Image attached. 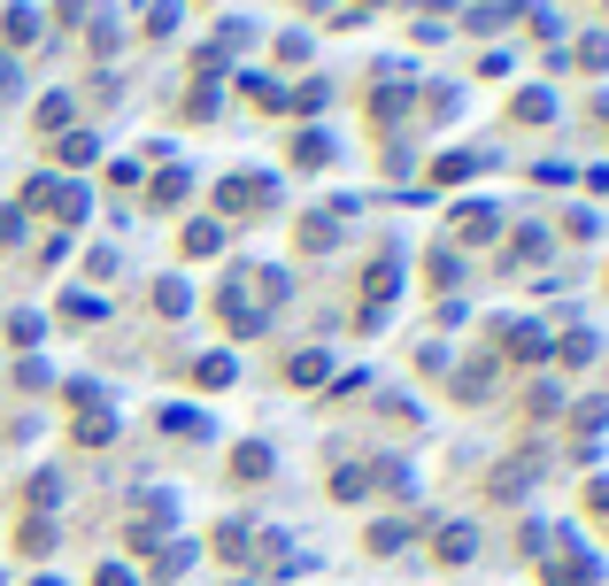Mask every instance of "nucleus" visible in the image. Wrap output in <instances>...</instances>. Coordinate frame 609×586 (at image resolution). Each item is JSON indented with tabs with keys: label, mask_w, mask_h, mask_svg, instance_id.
<instances>
[{
	"label": "nucleus",
	"mask_w": 609,
	"mask_h": 586,
	"mask_svg": "<svg viewBox=\"0 0 609 586\" xmlns=\"http://www.w3.org/2000/svg\"><path fill=\"white\" fill-rule=\"evenodd\" d=\"M16 209H39V216H54V224H85L93 193H85L78 178H54V170H39V178H23V201H16Z\"/></svg>",
	"instance_id": "nucleus-1"
},
{
	"label": "nucleus",
	"mask_w": 609,
	"mask_h": 586,
	"mask_svg": "<svg viewBox=\"0 0 609 586\" xmlns=\"http://www.w3.org/2000/svg\"><path fill=\"white\" fill-rule=\"evenodd\" d=\"M286 162H302V170H324V162H332V140H324V132H286Z\"/></svg>",
	"instance_id": "nucleus-16"
},
{
	"label": "nucleus",
	"mask_w": 609,
	"mask_h": 586,
	"mask_svg": "<svg viewBox=\"0 0 609 586\" xmlns=\"http://www.w3.org/2000/svg\"><path fill=\"white\" fill-rule=\"evenodd\" d=\"M224 247V224H185V255H216Z\"/></svg>",
	"instance_id": "nucleus-33"
},
{
	"label": "nucleus",
	"mask_w": 609,
	"mask_h": 586,
	"mask_svg": "<svg viewBox=\"0 0 609 586\" xmlns=\"http://www.w3.org/2000/svg\"><path fill=\"white\" fill-rule=\"evenodd\" d=\"M62 324H78V332L101 324V301H93V293H62Z\"/></svg>",
	"instance_id": "nucleus-28"
},
{
	"label": "nucleus",
	"mask_w": 609,
	"mask_h": 586,
	"mask_svg": "<svg viewBox=\"0 0 609 586\" xmlns=\"http://www.w3.org/2000/svg\"><path fill=\"white\" fill-rule=\"evenodd\" d=\"M595 355H602V340H595V332H587V324H579V332H564V347H556V355H548V363H564V371H587V363H595Z\"/></svg>",
	"instance_id": "nucleus-15"
},
{
	"label": "nucleus",
	"mask_w": 609,
	"mask_h": 586,
	"mask_svg": "<svg viewBox=\"0 0 609 586\" xmlns=\"http://www.w3.org/2000/svg\"><path fill=\"white\" fill-rule=\"evenodd\" d=\"M486 162H494V154H478V146H456V154H440V162L425 170V193H440V185H463V178H478ZM425 193H417V201H425Z\"/></svg>",
	"instance_id": "nucleus-5"
},
{
	"label": "nucleus",
	"mask_w": 609,
	"mask_h": 586,
	"mask_svg": "<svg viewBox=\"0 0 609 586\" xmlns=\"http://www.w3.org/2000/svg\"><path fill=\"white\" fill-rule=\"evenodd\" d=\"M62 402H70V410H101V386H93V378H70Z\"/></svg>",
	"instance_id": "nucleus-39"
},
{
	"label": "nucleus",
	"mask_w": 609,
	"mask_h": 586,
	"mask_svg": "<svg viewBox=\"0 0 609 586\" xmlns=\"http://www.w3.org/2000/svg\"><path fill=\"white\" fill-rule=\"evenodd\" d=\"M294 240H302L308 255H332V247H339V216H302Z\"/></svg>",
	"instance_id": "nucleus-17"
},
{
	"label": "nucleus",
	"mask_w": 609,
	"mask_h": 586,
	"mask_svg": "<svg viewBox=\"0 0 609 586\" xmlns=\"http://www.w3.org/2000/svg\"><path fill=\"white\" fill-rule=\"evenodd\" d=\"M409 540H417V525H402V517H386V525H371V540H363V548H371V556H402Z\"/></svg>",
	"instance_id": "nucleus-18"
},
{
	"label": "nucleus",
	"mask_w": 609,
	"mask_h": 586,
	"mask_svg": "<svg viewBox=\"0 0 609 586\" xmlns=\"http://www.w3.org/2000/svg\"><path fill=\"white\" fill-rule=\"evenodd\" d=\"M456 232H463V240H494V232H501V209H494V201H463Z\"/></svg>",
	"instance_id": "nucleus-13"
},
{
	"label": "nucleus",
	"mask_w": 609,
	"mask_h": 586,
	"mask_svg": "<svg viewBox=\"0 0 609 586\" xmlns=\"http://www.w3.org/2000/svg\"><path fill=\"white\" fill-rule=\"evenodd\" d=\"M185 185H193V178H185V170H177V162H170V170H162V178H154V201H162V209H177V201H185Z\"/></svg>",
	"instance_id": "nucleus-32"
},
{
	"label": "nucleus",
	"mask_w": 609,
	"mask_h": 586,
	"mask_svg": "<svg viewBox=\"0 0 609 586\" xmlns=\"http://www.w3.org/2000/svg\"><path fill=\"white\" fill-rule=\"evenodd\" d=\"M425 279L448 293V286H463V263H456V247H433V263H425Z\"/></svg>",
	"instance_id": "nucleus-27"
},
{
	"label": "nucleus",
	"mask_w": 609,
	"mask_h": 586,
	"mask_svg": "<svg viewBox=\"0 0 609 586\" xmlns=\"http://www.w3.org/2000/svg\"><path fill=\"white\" fill-rule=\"evenodd\" d=\"M501 347H509L517 363H548V355H556L548 324H501Z\"/></svg>",
	"instance_id": "nucleus-7"
},
{
	"label": "nucleus",
	"mask_w": 609,
	"mask_h": 586,
	"mask_svg": "<svg viewBox=\"0 0 609 586\" xmlns=\"http://www.w3.org/2000/svg\"><path fill=\"white\" fill-rule=\"evenodd\" d=\"M16 386H23V394H47V386H54V371H47L39 355H23V363H16Z\"/></svg>",
	"instance_id": "nucleus-34"
},
{
	"label": "nucleus",
	"mask_w": 609,
	"mask_h": 586,
	"mask_svg": "<svg viewBox=\"0 0 609 586\" xmlns=\"http://www.w3.org/2000/svg\"><path fill=\"white\" fill-rule=\"evenodd\" d=\"M548 117H556V93H540V85L509 101V124H548Z\"/></svg>",
	"instance_id": "nucleus-22"
},
{
	"label": "nucleus",
	"mask_w": 609,
	"mask_h": 586,
	"mask_svg": "<svg viewBox=\"0 0 609 586\" xmlns=\"http://www.w3.org/2000/svg\"><path fill=\"white\" fill-rule=\"evenodd\" d=\"M525 410H532V417H556V410H564V386H532Z\"/></svg>",
	"instance_id": "nucleus-40"
},
{
	"label": "nucleus",
	"mask_w": 609,
	"mask_h": 586,
	"mask_svg": "<svg viewBox=\"0 0 609 586\" xmlns=\"http://www.w3.org/2000/svg\"><path fill=\"white\" fill-rule=\"evenodd\" d=\"M216 556H224V564H240V556H247V525H240V517H232V525H216Z\"/></svg>",
	"instance_id": "nucleus-37"
},
{
	"label": "nucleus",
	"mask_w": 609,
	"mask_h": 586,
	"mask_svg": "<svg viewBox=\"0 0 609 586\" xmlns=\"http://www.w3.org/2000/svg\"><path fill=\"white\" fill-rule=\"evenodd\" d=\"M16 548H23V556H47V548H54V525H47V517H31V525L16 533Z\"/></svg>",
	"instance_id": "nucleus-36"
},
{
	"label": "nucleus",
	"mask_w": 609,
	"mask_h": 586,
	"mask_svg": "<svg viewBox=\"0 0 609 586\" xmlns=\"http://www.w3.org/2000/svg\"><path fill=\"white\" fill-rule=\"evenodd\" d=\"M78 447H109V440H116V417H101V410H85V417H78Z\"/></svg>",
	"instance_id": "nucleus-25"
},
{
	"label": "nucleus",
	"mask_w": 609,
	"mask_h": 586,
	"mask_svg": "<svg viewBox=\"0 0 609 586\" xmlns=\"http://www.w3.org/2000/svg\"><path fill=\"white\" fill-rule=\"evenodd\" d=\"M394 293H402V263H394V255H378V263L363 271V309H386Z\"/></svg>",
	"instance_id": "nucleus-11"
},
{
	"label": "nucleus",
	"mask_w": 609,
	"mask_h": 586,
	"mask_svg": "<svg viewBox=\"0 0 609 586\" xmlns=\"http://www.w3.org/2000/svg\"><path fill=\"white\" fill-rule=\"evenodd\" d=\"M93 586H132V572H124V564H101V572H93Z\"/></svg>",
	"instance_id": "nucleus-46"
},
{
	"label": "nucleus",
	"mask_w": 609,
	"mask_h": 586,
	"mask_svg": "<svg viewBox=\"0 0 609 586\" xmlns=\"http://www.w3.org/2000/svg\"><path fill=\"white\" fill-rule=\"evenodd\" d=\"M371 494V471H332V502H363Z\"/></svg>",
	"instance_id": "nucleus-35"
},
{
	"label": "nucleus",
	"mask_w": 609,
	"mask_h": 586,
	"mask_svg": "<svg viewBox=\"0 0 609 586\" xmlns=\"http://www.w3.org/2000/svg\"><path fill=\"white\" fill-rule=\"evenodd\" d=\"M185 309H193V293L177 286V279H154V316H170V324H177Z\"/></svg>",
	"instance_id": "nucleus-24"
},
{
	"label": "nucleus",
	"mask_w": 609,
	"mask_h": 586,
	"mask_svg": "<svg viewBox=\"0 0 609 586\" xmlns=\"http://www.w3.org/2000/svg\"><path fill=\"white\" fill-rule=\"evenodd\" d=\"M324 378H332V355H324V347H302V355H286V386H294V394H316Z\"/></svg>",
	"instance_id": "nucleus-9"
},
{
	"label": "nucleus",
	"mask_w": 609,
	"mask_h": 586,
	"mask_svg": "<svg viewBox=\"0 0 609 586\" xmlns=\"http://www.w3.org/2000/svg\"><path fill=\"white\" fill-rule=\"evenodd\" d=\"M548 247H556L548 224H517V232H509V263H548Z\"/></svg>",
	"instance_id": "nucleus-14"
},
{
	"label": "nucleus",
	"mask_w": 609,
	"mask_h": 586,
	"mask_svg": "<svg viewBox=\"0 0 609 586\" xmlns=\"http://www.w3.org/2000/svg\"><path fill=\"white\" fill-rule=\"evenodd\" d=\"M579 62H587V70H609V31H587V39H579Z\"/></svg>",
	"instance_id": "nucleus-38"
},
{
	"label": "nucleus",
	"mask_w": 609,
	"mask_h": 586,
	"mask_svg": "<svg viewBox=\"0 0 609 586\" xmlns=\"http://www.w3.org/2000/svg\"><path fill=\"white\" fill-rule=\"evenodd\" d=\"M478 556V525H440V540H433V564L440 572H463Z\"/></svg>",
	"instance_id": "nucleus-6"
},
{
	"label": "nucleus",
	"mask_w": 609,
	"mask_h": 586,
	"mask_svg": "<svg viewBox=\"0 0 609 586\" xmlns=\"http://www.w3.org/2000/svg\"><path fill=\"white\" fill-rule=\"evenodd\" d=\"M224 471H232V478H240V486H263V478H271V471H278V455H271V447H263V440H240V447H232V463H224Z\"/></svg>",
	"instance_id": "nucleus-8"
},
{
	"label": "nucleus",
	"mask_w": 609,
	"mask_h": 586,
	"mask_svg": "<svg viewBox=\"0 0 609 586\" xmlns=\"http://www.w3.org/2000/svg\"><path fill=\"white\" fill-rule=\"evenodd\" d=\"M564 232H571V240H595L602 224H595V209H571V216H564Z\"/></svg>",
	"instance_id": "nucleus-43"
},
{
	"label": "nucleus",
	"mask_w": 609,
	"mask_h": 586,
	"mask_svg": "<svg viewBox=\"0 0 609 586\" xmlns=\"http://www.w3.org/2000/svg\"><path fill=\"white\" fill-rule=\"evenodd\" d=\"M602 286H609V271H602Z\"/></svg>",
	"instance_id": "nucleus-48"
},
{
	"label": "nucleus",
	"mask_w": 609,
	"mask_h": 586,
	"mask_svg": "<svg viewBox=\"0 0 609 586\" xmlns=\"http://www.w3.org/2000/svg\"><path fill=\"white\" fill-rule=\"evenodd\" d=\"M23 232H31L23 209H0V247H23Z\"/></svg>",
	"instance_id": "nucleus-41"
},
{
	"label": "nucleus",
	"mask_w": 609,
	"mask_h": 586,
	"mask_svg": "<svg viewBox=\"0 0 609 586\" xmlns=\"http://www.w3.org/2000/svg\"><path fill=\"white\" fill-rule=\"evenodd\" d=\"M216 209H224V216H263V209H271V178H263V170L224 178V185H216Z\"/></svg>",
	"instance_id": "nucleus-3"
},
{
	"label": "nucleus",
	"mask_w": 609,
	"mask_h": 586,
	"mask_svg": "<svg viewBox=\"0 0 609 586\" xmlns=\"http://www.w3.org/2000/svg\"><path fill=\"white\" fill-rule=\"evenodd\" d=\"M31 124L47 132V124H70V93H39V109H31Z\"/></svg>",
	"instance_id": "nucleus-31"
},
{
	"label": "nucleus",
	"mask_w": 609,
	"mask_h": 586,
	"mask_svg": "<svg viewBox=\"0 0 609 586\" xmlns=\"http://www.w3.org/2000/svg\"><path fill=\"white\" fill-rule=\"evenodd\" d=\"M185 378H193V386H201V394H224V386H232V378H240V355H201V363H193V371H185Z\"/></svg>",
	"instance_id": "nucleus-12"
},
{
	"label": "nucleus",
	"mask_w": 609,
	"mask_h": 586,
	"mask_svg": "<svg viewBox=\"0 0 609 586\" xmlns=\"http://www.w3.org/2000/svg\"><path fill=\"white\" fill-rule=\"evenodd\" d=\"M532 478H540V463H532V455H517V463H494V471H486V502H509V509H517V502L532 494Z\"/></svg>",
	"instance_id": "nucleus-4"
},
{
	"label": "nucleus",
	"mask_w": 609,
	"mask_h": 586,
	"mask_svg": "<svg viewBox=\"0 0 609 586\" xmlns=\"http://www.w3.org/2000/svg\"><path fill=\"white\" fill-rule=\"evenodd\" d=\"M278 62H308V39H302V31H278Z\"/></svg>",
	"instance_id": "nucleus-44"
},
{
	"label": "nucleus",
	"mask_w": 609,
	"mask_h": 586,
	"mask_svg": "<svg viewBox=\"0 0 609 586\" xmlns=\"http://www.w3.org/2000/svg\"><path fill=\"white\" fill-rule=\"evenodd\" d=\"M148 31H154V39H170V31H177V0H154V16H148Z\"/></svg>",
	"instance_id": "nucleus-42"
},
{
	"label": "nucleus",
	"mask_w": 609,
	"mask_h": 586,
	"mask_svg": "<svg viewBox=\"0 0 609 586\" xmlns=\"http://www.w3.org/2000/svg\"><path fill=\"white\" fill-rule=\"evenodd\" d=\"M216 324H224L232 340H263V332H271V316H263L255 301H240V271L224 279V293H216Z\"/></svg>",
	"instance_id": "nucleus-2"
},
{
	"label": "nucleus",
	"mask_w": 609,
	"mask_h": 586,
	"mask_svg": "<svg viewBox=\"0 0 609 586\" xmlns=\"http://www.w3.org/2000/svg\"><path fill=\"white\" fill-rule=\"evenodd\" d=\"M587 509H595V517H609V478H595V486H587Z\"/></svg>",
	"instance_id": "nucleus-45"
},
{
	"label": "nucleus",
	"mask_w": 609,
	"mask_h": 586,
	"mask_svg": "<svg viewBox=\"0 0 609 586\" xmlns=\"http://www.w3.org/2000/svg\"><path fill=\"white\" fill-rule=\"evenodd\" d=\"M93 154H101V140H93V132H62V140H54V162H62V170H85Z\"/></svg>",
	"instance_id": "nucleus-20"
},
{
	"label": "nucleus",
	"mask_w": 609,
	"mask_h": 586,
	"mask_svg": "<svg viewBox=\"0 0 609 586\" xmlns=\"http://www.w3.org/2000/svg\"><path fill=\"white\" fill-rule=\"evenodd\" d=\"M494 371H501L494 355H470V363L456 371V386H448V394H456V402H486V394H494Z\"/></svg>",
	"instance_id": "nucleus-10"
},
{
	"label": "nucleus",
	"mask_w": 609,
	"mask_h": 586,
	"mask_svg": "<svg viewBox=\"0 0 609 586\" xmlns=\"http://www.w3.org/2000/svg\"><path fill=\"white\" fill-rule=\"evenodd\" d=\"M0 39H8V47H31V39H39V16H31V8L16 0V8L0 16Z\"/></svg>",
	"instance_id": "nucleus-23"
},
{
	"label": "nucleus",
	"mask_w": 609,
	"mask_h": 586,
	"mask_svg": "<svg viewBox=\"0 0 609 586\" xmlns=\"http://www.w3.org/2000/svg\"><path fill=\"white\" fill-rule=\"evenodd\" d=\"M517 8H525V0H478V8L463 16V31H501V23H509Z\"/></svg>",
	"instance_id": "nucleus-21"
},
{
	"label": "nucleus",
	"mask_w": 609,
	"mask_h": 586,
	"mask_svg": "<svg viewBox=\"0 0 609 586\" xmlns=\"http://www.w3.org/2000/svg\"><path fill=\"white\" fill-rule=\"evenodd\" d=\"M402 117H409V93H402V85L371 93V124H402Z\"/></svg>",
	"instance_id": "nucleus-26"
},
{
	"label": "nucleus",
	"mask_w": 609,
	"mask_h": 586,
	"mask_svg": "<svg viewBox=\"0 0 609 586\" xmlns=\"http://www.w3.org/2000/svg\"><path fill=\"white\" fill-rule=\"evenodd\" d=\"M602 425H609V394H595V402L571 410V433H602Z\"/></svg>",
	"instance_id": "nucleus-30"
},
{
	"label": "nucleus",
	"mask_w": 609,
	"mask_h": 586,
	"mask_svg": "<svg viewBox=\"0 0 609 586\" xmlns=\"http://www.w3.org/2000/svg\"><path fill=\"white\" fill-rule=\"evenodd\" d=\"M154 425H162V433H185V440H209V417H201V410H177V402H162Z\"/></svg>",
	"instance_id": "nucleus-19"
},
{
	"label": "nucleus",
	"mask_w": 609,
	"mask_h": 586,
	"mask_svg": "<svg viewBox=\"0 0 609 586\" xmlns=\"http://www.w3.org/2000/svg\"><path fill=\"white\" fill-rule=\"evenodd\" d=\"M8 340H16V347H39V340H47V316L16 309V316H8Z\"/></svg>",
	"instance_id": "nucleus-29"
},
{
	"label": "nucleus",
	"mask_w": 609,
	"mask_h": 586,
	"mask_svg": "<svg viewBox=\"0 0 609 586\" xmlns=\"http://www.w3.org/2000/svg\"><path fill=\"white\" fill-rule=\"evenodd\" d=\"M31 586H62V579H31Z\"/></svg>",
	"instance_id": "nucleus-47"
}]
</instances>
